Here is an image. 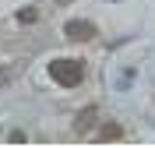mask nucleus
Returning a JSON list of instances; mask_svg holds the SVG:
<instances>
[{"label": "nucleus", "mask_w": 155, "mask_h": 148, "mask_svg": "<svg viewBox=\"0 0 155 148\" xmlns=\"http://www.w3.org/2000/svg\"><path fill=\"white\" fill-rule=\"evenodd\" d=\"M49 78L57 81V85H64V88H74L85 78V60H71V57L49 60Z\"/></svg>", "instance_id": "nucleus-1"}, {"label": "nucleus", "mask_w": 155, "mask_h": 148, "mask_svg": "<svg viewBox=\"0 0 155 148\" xmlns=\"http://www.w3.org/2000/svg\"><path fill=\"white\" fill-rule=\"evenodd\" d=\"M64 35L71 42H88V39H95V25L92 21H67L64 25Z\"/></svg>", "instance_id": "nucleus-2"}, {"label": "nucleus", "mask_w": 155, "mask_h": 148, "mask_svg": "<svg viewBox=\"0 0 155 148\" xmlns=\"http://www.w3.org/2000/svg\"><path fill=\"white\" fill-rule=\"evenodd\" d=\"M116 138H124V127H120V123H102L99 141H116Z\"/></svg>", "instance_id": "nucleus-3"}, {"label": "nucleus", "mask_w": 155, "mask_h": 148, "mask_svg": "<svg viewBox=\"0 0 155 148\" xmlns=\"http://www.w3.org/2000/svg\"><path fill=\"white\" fill-rule=\"evenodd\" d=\"M92 117H95V106H85L81 113H78V130H85L88 123H92Z\"/></svg>", "instance_id": "nucleus-4"}, {"label": "nucleus", "mask_w": 155, "mask_h": 148, "mask_svg": "<svg viewBox=\"0 0 155 148\" xmlns=\"http://www.w3.org/2000/svg\"><path fill=\"white\" fill-rule=\"evenodd\" d=\"M18 21H25V25H32V21H35V11H18Z\"/></svg>", "instance_id": "nucleus-5"}, {"label": "nucleus", "mask_w": 155, "mask_h": 148, "mask_svg": "<svg viewBox=\"0 0 155 148\" xmlns=\"http://www.w3.org/2000/svg\"><path fill=\"white\" fill-rule=\"evenodd\" d=\"M60 4H67V0H60Z\"/></svg>", "instance_id": "nucleus-6"}]
</instances>
